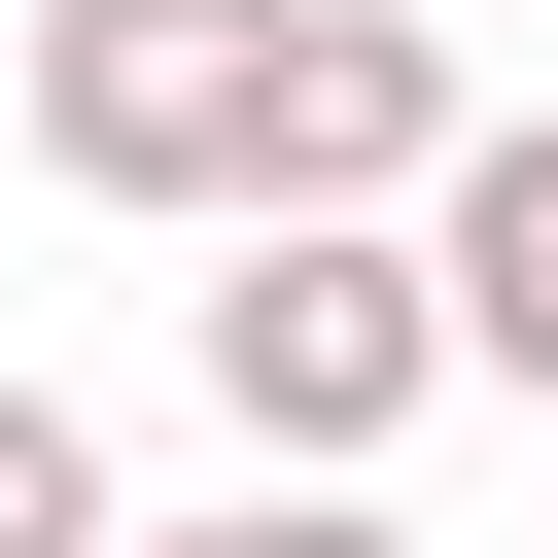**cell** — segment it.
Returning a JSON list of instances; mask_svg holds the SVG:
<instances>
[{"label": "cell", "instance_id": "obj_2", "mask_svg": "<svg viewBox=\"0 0 558 558\" xmlns=\"http://www.w3.org/2000/svg\"><path fill=\"white\" fill-rule=\"evenodd\" d=\"M244 105H279V0H35V174L70 209H244Z\"/></svg>", "mask_w": 558, "mask_h": 558}, {"label": "cell", "instance_id": "obj_3", "mask_svg": "<svg viewBox=\"0 0 558 558\" xmlns=\"http://www.w3.org/2000/svg\"><path fill=\"white\" fill-rule=\"evenodd\" d=\"M418 174H453V0H279L244 209H418Z\"/></svg>", "mask_w": 558, "mask_h": 558}, {"label": "cell", "instance_id": "obj_4", "mask_svg": "<svg viewBox=\"0 0 558 558\" xmlns=\"http://www.w3.org/2000/svg\"><path fill=\"white\" fill-rule=\"evenodd\" d=\"M418 314H453V384L558 418V105H453V174H418Z\"/></svg>", "mask_w": 558, "mask_h": 558}, {"label": "cell", "instance_id": "obj_1", "mask_svg": "<svg viewBox=\"0 0 558 558\" xmlns=\"http://www.w3.org/2000/svg\"><path fill=\"white\" fill-rule=\"evenodd\" d=\"M174 349H209V418H244V453H349V488L453 418L418 209H209V314H174Z\"/></svg>", "mask_w": 558, "mask_h": 558}, {"label": "cell", "instance_id": "obj_5", "mask_svg": "<svg viewBox=\"0 0 558 558\" xmlns=\"http://www.w3.org/2000/svg\"><path fill=\"white\" fill-rule=\"evenodd\" d=\"M105 558H418V523H384V488H349V453H244V488H209V523H105Z\"/></svg>", "mask_w": 558, "mask_h": 558}, {"label": "cell", "instance_id": "obj_6", "mask_svg": "<svg viewBox=\"0 0 558 558\" xmlns=\"http://www.w3.org/2000/svg\"><path fill=\"white\" fill-rule=\"evenodd\" d=\"M105 523H140V488H105V418H70V384H0V558H105Z\"/></svg>", "mask_w": 558, "mask_h": 558}]
</instances>
